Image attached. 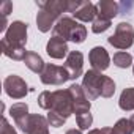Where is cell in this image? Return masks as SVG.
Masks as SVG:
<instances>
[{
  "label": "cell",
  "instance_id": "8fae6325",
  "mask_svg": "<svg viewBox=\"0 0 134 134\" xmlns=\"http://www.w3.org/2000/svg\"><path fill=\"white\" fill-rule=\"evenodd\" d=\"M88 60H90V65H92V70H96V71H104L110 65L109 52L103 46L93 47L90 51V54H88Z\"/></svg>",
  "mask_w": 134,
  "mask_h": 134
},
{
  "label": "cell",
  "instance_id": "f546056e",
  "mask_svg": "<svg viewBox=\"0 0 134 134\" xmlns=\"http://www.w3.org/2000/svg\"><path fill=\"white\" fill-rule=\"evenodd\" d=\"M129 121H131V126H132V131H134V114H132V117L129 118Z\"/></svg>",
  "mask_w": 134,
  "mask_h": 134
},
{
  "label": "cell",
  "instance_id": "d4e9b609",
  "mask_svg": "<svg viewBox=\"0 0 134 134\" xmlns=\"http://www.w3.org/2000/svg\"><path fill=\"white\" fill-rule=\"evenodd\" d=\"M47 121H49V125L51 126H54V128H60V126H63L65 125V121H66V118H63L62 115H58L57 112H54V110H47Z\"/></svg>",
  "mask_w": 134,
  "mask_h": 134
},
{
  "label": "cell",
  "instance_id": "8992f818",
  "mask_svg": "<svg viewBox=\"0 0 134 134\" xmlns=\"http://www.w3.org/2000/svg\"><path fill=\"white\" fill-rule=\"evenodd\" d=\"M103 79H104V74L101 71H96V70H88L85 74H84V79H82V88L87 95L88 99H96L101 96V85H103Z\"/></svg>",
  "mask_w": 134,
  "mask_h": 134
},
{
  "label": "cell",
  "instance_id": "484cf974",
  "mask_svg": "<svg viewBox=\"0 0 134 134\" xmlns=\"http://www.w3.org/2000/svg\"><path fill=\"white\" fill-rule=\"evenodd\" d=\"M13 10V3L10 0H5V2L0 3V13H2V18H8V14Z\"/></svg>",
  "mask_w": 134,
  "mask_h": 134
},
{
  "label": "cell",
  "instance_id": "4dcf8cb0",
  "mask_svg": "<svg viewBox=\"0 0 134 134\" xmlns=\"http://www.w3.org/2000/svg\"><path fill=\"white\" fill-rule=\"evenodd\" d=\"M132 76H134V66H132Z\"/></svg>",
  "mask_w": 134,
  "mask_h": 134
},
{
  "label": "cell",
  "instance_id": "9a60e30c",
  "mask_svg": "<svg viewBox=\"0 0 134 134\" xmlns=\"http://www.w3.org/2000/svg\"><path fill=\"white\" fill-rule=\"evenodd\" d=\"M10 115L13 117L16 126H19L21 131H22V128L25 126L27 118H29V115H30V114H29V106H27L25 103H16V104H13V106L10 107Z\"/></svg>",
  "mask_w": 134,
  "mask_h": 134
},
{
  "label": "cell",
  "instance_id": "4fadbf2b",
  "mask_svg": "<svg viewBox=\"0 0 134 134\" xmlns=\"http://www.w3.org/2000/svg\"><path fill=\"white\" fill-rule=\"evenodd\" d=\"M46 52L51 58H63V57H68L70 54V49H68V43L62 38H57V36H52L47 44H46Z\"/></svg>",
  "mask_w": 134,
  "mask_h": 134
},
{
  "label": "cell",
  "instance_id": "4316f807",
  "mask_svg": "<svg viewBox=\"0 0 134 134\" xmlns=\"http://www.w3.org/2000/svg\"><path fill=\"white\" fill-rule=\"evenodd\" d=\"M0 134H18L16 132V129L10 125V121L3 117V120H2V129H0Z\"/></svg>",
  "mask_w": 134,
  "mask_h": 134
},
{
  "label": "cell",
  "instance_id": "e0dca14e",
  "mask_svg": "<svg viewBox=\"0 0 134 134\" xmlns=\"http://www.w3.org/2000/svg\"><path fill=\"white\" fill-rule=\"evenodd\" d=\"M2 52L3 55H7L8 58L11 60H16V62H24L25 55H27V51L25 47H21V46H13L10 43H7L5 40H2Z\"/></svg>",
  "mask_w": 134,
  "mask_h": 134
},
{
  "label": "cell",
  "instance_id": "277c9868",
  "mask_svg": "<svg viewBox=\"0 0 134 134\" xmlns=\"http://www.w3.org/2000/svg\"><path fill=\"white\" fill-rule=\"evenodd\" d=\"M51 110L57 112L63 118L68 120L70 115L74 114V101L71 98L70 90H55L52 92V107Z\"/></svg>",
  "mask_w": 134,
  "mask_h": 134
},
{
  "label": "cell",
  "instance_id": "ba28073f",
  "mask_svg": "<svg viewBox=\"0 0 134 134\" xmlns=\"http://www.w3.org/2000/svg\"><path fill=\"white\" fill-rule=\"evenodd\" d=\"M3 40L13 46L25 47L27 43V24L22 21H14L8 25V30L5 32Z\"/></svg>",
  "mask_w": 134,
  "mask_h": 134
},
{
  "label": "cell",
  "instance_id": "ac0fdd59",
  "mask_svg": "<svg viewBox=\"0 0 134 134\" xmlns=\"http://www.w3.org/2000/svg\"><path fill=\"white\" fill-rule=\"evenodd\" d=\"M24 63H25V66H27L30 71H33L36 74H41L43 70H44V66H46V63L41 58V55L36 54V52H32V51L27 52V55L24 58Z\"/></svg>",
  "mask_w": 134,
  "mask_h": 134
},
{
  "label": "cell",
  "instance_id": "f1b7e54d",
  "mask_svg": "<svg viewBox=\"0 0 134 134\" xmlns=\"http://www.w3.org/2000/svg\"><path fill=\"white\" fill-rule=\"evenodd\" d=\"M65 134H82V131H81V129H76V128H74V129H68V131L65 132Z\"/></svg>",
  "mask_w": 134,
  "mask_h": 134
},
{
  "label": "cell",
  "instance_id": "2e32d148",
  "mask_svg": "<svg viewBox=\"0 0 134 134\" xmlns=\"http://www.w3.org/2000/svg\"><path fill=\"white\" fill-rule=\"evenodd\" d=\"M98 8V16L106 18L109 21H112L118 13H120V5L114 0H101V2L96 5Z\"/></svg>",
  "mask_w": 134,
  "mask_h": 134
},
{
  "label": "cell",
  "instance_id": "52a82bcc",
  "mask_svg": "<svg viewBox=\"0 0 134 134\" xmlns=\"http://www.w3.org/2000/svg\"><path fill=\"white\" fill-rule=\"evenodd\" d=\"M3 88H5V93L13 99H22L29 93V87H27L25 81L21 76H16V74H10V76L5 77Z\"/></svg>",
  "mask_w": 134,
  "mask_h": 134
},
{
  "label": "cell",
  "instance_id": "83f0119b",
  "mask_svg": "<svg viewBox=\"0 0 134 134\" xmlns=\"http://www.w3.org/2000/svg\"><path fill=\"white\" fill-rule=\"evenodd\" d=\"M88 134H112V128H99V129H92L88 131Z\"/></svg>",
  "mask_w": 134,
  "mask_h": 134
},
{
  "label": "cell",
  "instance_id": "603a6c76",
  "mask_svg": "<svg viewBox=\"0 0 134 134\" xmlns=\"http://www.w3.org/2000/svg\"><path fill=\"white\" fill-rule=\"evenodd\" d=\"M76 123L79 126V129H88L93 123V115L90 114V110L87 112H81V114H76Z\"/></svg>",
  "mask_w": 134,
  "mask_h": 134
},
{
  "label": "cell",
  "instance_id": "7c38bea8",
  "mask_svg": "<svg viewBox=\"0 0 134 134\" xmlns=\"http://www.w3.org/2000/svg\"><path fill=\"white\" fill-rule=\"evenodd\" d=\"M70 93H71V98L74 101V114H81V112H87L90 110V101L82 88V85H77V84H73L70 88Z\"/></svg>",
  "mask_w": 134,
  "mask_h": 134
},
{
  "label": "cell",
  "instance_id": "d6986e66",
  "mask_svg": "<svg viewBox=\"0 0 134 134\" xmlns=\"http://www.w3.org/2000/svg\"><path fill=\"white\" fill-rule=\"evenodd\" d=\"M118 106L125 112L134 110V87H128L121 92L120 99H118Z\"/></svg>",
  "mask_w": 134,
  "mask_h": 134
},
{
  "label": "cell",
  "instance_id": "6da1fadb",
  "mask_svg": "<svg viewBox=\"0 0 134 134\" xmlns=\"http://www.w3.org/2000/svg\"><path fill=\"white\" fill-rule=\"evenodd\" d=\"M36 7L40 8L36 14V27L40 32L46 33L58 22L62 13H68V0H36Z\"/></svg>",
  "mask_w": 134,
  "mask_h": 134
},
{
  "label": "cell",
  "instance_id": "7402d4cb",
  "mask_svg": "<svg viewBox=\"0 0 134 134\" xmlns=\"http://www.w3.org/2000/svg\"><path fill=\"white\" fill-rule=\"evenodd\" d=\"M110 25H112V21L101 18V16H96V19L92 22V32L93 33H103L107 29H110Z\"/></svg>",
  "mask_w": 134,
  "mask_h": 134
},
{
  "label": "cell",
  "instance_id": "5b68a950",
  "mask_svg": "<svg viewBox=\"0 0 134 134\" xmlns=\"http://www.w3.org/2000/svg\"><path fill=\"white\" fill-rule=\"evenodd\" d=\"M40 77L44 85H63L66 81H70V74L65 66H57L54 63H46Z\"/></svg>",
  "mask_w": 134,
  "mask_h": 134
},
{
  "label": "cell",
  "instance_id": "7a4b0ae2",
  "mask_svg": "<svg viewBox=\"0 0 134 134\" xmlns=\"http://www.w3.org/2000/svg\"><path fill=\"white\" fill-rule=\"evenodd\" d=\"M52 36H57V38H62L65 41H73L76 44H81L87 38V29H85V25L76 22L73 18L63 16L54 25Z\"/></svg>",
  "mask_w": 134,
  "mask_h": 134
},
{
  "label": "cell",
  "instance_id": "cb8c5ba5",
  "mask_svg": "<svg viewBox=\"0 0 134 134\" xmlns=\"http://www.w3.org/2000/svg\"><path fill=\"white\" fill-rule=\"evenodd\" d=\"M114 93H115V82L109 76H104L103 85H101V96L103 98H110V96H114Z\"/></svg>",
  "mask_w": 134,
  "mask_h": 134
},
{
  "label": "cell",
  "instance_id": "44dd1931",
  "mask_svg": "<svg viewBox=\"0 0 134 134\" xmlns=\"http://www.w3.org/2000/svg\"><path fill=\"white\" fill-rule=\"evenodd\" d=\"M132 126L128 118H120L114 126H112V134H132Z\"/></svg>",
  "mask_w": 134,
  "mask_h": 134
},
{
  "label": "cell",
  "instance_id": "ffe728a7",
  "mask_svg": "<svg viewBox=\"0 0 134 134\" xmlns=\"http://www.w3.org/2000/svg\"><path fill=\"white\" fill-rule=\"evenodd\" d=\"M114 65L117 66V68H129V66L132 65V55L125 52V51H120L114 55Z\"/></svg>",
  "mask_w": 134,
  "mask_h": 134
},
{
  "label": "cell",
  "instance_id": "9c48e42d",
  "mask_svg": "<svg viewBox=\"0 0 134 134\" xmlns=\"http://www.w3.org/2000/svg\"><path fill=\"white\" fill-rule=\"evenodd\" d=\"M63 66L70 74V81H74L79 76H82V71H84V55H82V52L71 51L68 54V57H66Z\"/></svg>",
  "mask_w": 134,
  "mask_h": 134
},
{
  "label": "cell",
  "instance_id": "3957f363",
  "mask_svg": "<svg viewBox=\"0 0 134 134\" xmlns=\"http://www.w3.org/2000/svg\"><path fill=\"white\" fill-rule=\"evenodd\" d=\"M107 43L115 49H129L134 44V27L129 22H120L115 27L114 35L107 38Z\"/></svg>",
  "mask_w": 134,
  "mask_h": 134
},
{
  "label": "cell",
  "instance_id": "30bf717a",
  "mask_svg": "<svg viewBox=\"0 0 134 134\" xmlns=\"http://www.w3.org/2000/svg\"><path fill=\"white\" fill-rule=\"evenodd\" d=\"M22 131L25 134H49V121L40 114H30Z\"/></svg>",
  "mask_w": 134,
  "mask_h": 134
},
{
  "label": "cell",
  "instance_id": "5bb4252c",
  "mask_svg": "<svg viewBox=\"0 0 134 134\" xmlns=\"http://www.w3.org/2000/svg\"><path fill=\"white\" fill-rule=\"evenodd\" d=\"M73 16L82 22H93L98 16V8H96V5L88 2V0H84L77 7V10L73 13Z\"/></svg>",
  "mask_w": 134,
  "mask_h": 134
}]
</instances>
